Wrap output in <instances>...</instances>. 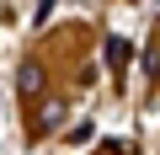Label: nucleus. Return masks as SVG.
I'll return each mask as SVG.
<instances>
[{
	"mask_svg": "<svg viewBox=\"0 0 160 155\" xmlns=\"http://www.w3.org/2000/svg\"><path fill=\"white\" fill-rule=\"evenodd\" d=\"M64 118H69V107H64L59 96H43V107H38V134H59Z\"/></svg>",
	"mask_w": 160,
	"mask_h": 155,
	"instance_id": "f257e3e1",
	"label": "nucleus"
},
{
	"mask_svg": "<svg viewBox=\"0 0 160 155\" xmlns=\"http://www.w3.org/2000/svg\"><path fill=\"white\" fill-rule=\"evenodd\" d=\"M16 91H22L27 102H38V96H43V70H38L32 59H27L22 70H16Z\"/></svg>",
	"mask_w": 160,
	"mask_h": 155,
	"instance_id": "f03ea898",
	"label": "nucleus"
},
{
	"mask_svg": "<svg viewBox=\"0 0 160 155\" xmlns=\"http://www.w3.org/2000/svg\"><path fill=\"white\" fill-rule=\"evenodd\" d=\"M107 64H112V70L128 64V43H123V38H107Z\"/></svg>",
	"mask_w": 160,
	"mask_h": 155,
	"instance_id": "7ed1b4c3",
	"label": "nucleus"
},
{
	"mask_svg": "<svg viewBox=\"0 0 160 155\" xmlns=\"http://www.w3.org/2000/svg\"><path fill=\"white\" fill-rule=\"evenodd\" d=\"M91 134H96V123H91V118H86V123H75V128H64V139H69V144H86Z\"/></svg>",
	"mask_w": 160,
	"mask_h": 155,
	"instance_id": "20e7f679",
	"label": "nucleus"
}]
</instances>
